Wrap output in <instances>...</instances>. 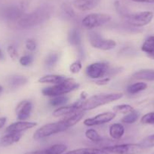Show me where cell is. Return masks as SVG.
<instances>
[{
	"label": "cell",
	"instance_id": "6da1fadb",
	"mask_svg": "<svg viewBox=\"0 0 154 154\" xmlns=\"http://www.w3.org/2000/svg\"><path fill=\"white\" fill-rule=\"evenodd\" d=\"M84 112L85 111L80 110L75 113L66 116L60 121L45 124L35 131V133L33 134V138L35 140H38L41 139L46 138L53 134L66 131L68 128H71L75 124L78 123L83 118L84 115H85Z\"/></svg>",
	"mask_w": 154,
	"mask_h": 154
},
{
	"label": "cell",
	"instance_id": "7a4b0ae2",
	"mask_svg": "<svg viewBox=\"0 0 154 154\" xmlns=\"http://www.w3.org/2000/svg\"><path fill=\"white\" fill-rule=\"evenodd\" d=\"M51 7L42 5L29 14H24L18 20L17 26L22 29L33 27L46 20L51 15Z\"/></svg>",
	"mask_w": 154,
	"mask_h": 154
},
{
	"label": "cell",
	"instance_id": "3957f363",
	"mask_svg": "<svg viewBox=\"0 0 154 154\" xmlns=\"http://www.w3.org/2000/svg\"><path fill=\"white\" fill-rule=\"evenodd\" d=\"M123 97L122 93H109V94H100L93 95L88 97L86 100H82L81 110L86 111L95 109L98 106H103L107 103H112L121 99Z\"/></svg>",
	"mask_w": 154,
	"mask_h": 154
},
{
	"label": "cell",
	"instance_id": "277c9868",
	"mask_svg": "<svg viewBox=\"0 0 154 154\" xmlns=\"http://www.w3.org/2000/svg\"><path fill=\"white\" fill-rule=\"evenodd\" d=\"M79 83L73 79L66 78L63 82L56 84L52 86L46 87L42 90L43 95L48 97H57V96L65 95L79 88Z\"/></svg>",
	"mask_w": 154,
	"mask_h": 154
},
{
	"label": "cell",
	"instance_id": "5b68a950",
	"mask_svg": "<svg viewBox=\"0 0 154 154\" xmlns=\"http://www.w3.org/2000/svg\"><path fill=\"white\" fill-rule=\"evenodd\" d=\"M108 153L112 154H140L144 151V147L140 143H122L103 147Z\"/></svg>",
	"mask_w": 154,
	"mask_h": 154
},
{
	"label": "cell",
	"instance_id": "8992f818",
	"mask_svg": "<svg viewBox=\"0 0 154 154\" xmlns=\"http://www.w3.org/2000/svg\"><path fill=\"white\" fill-rule=\"evenodd\" d=\"M111 20V16L103 13H91L85 16L82 20V26L87 29H94L103 26Z\"/></svg>",
	"mask_w": 154,
	"mask_h": 154
},
{
	"label": "cell",
	"instance_id": "52a82bcc",
	"mask_svg": "<svg viewBox=\"0 0 154 154\" xmlns=\"http://www.w3.org/2000/svg\"><path fill=\"white\" fill-rule=\"evenodd\" d=\"M127 22L130 25L136 27H141L149 24L153 18L152 11H138V12L127 14L125 15Z\"/></svg>",
	"mask_w": 154,
	"mask_h": 154
},
{
	"label": "cell",
	"instance_id": "ba28073f",
	"mask_svg": "<svg viewBox=\"0 0 154 154\" xmlns=\"http://www.w3.org/2000/svg\"><path fill=\"white\" fill-rule=\"evenodd\" d=\"M89 42L91 46L102 51H109L116 46V42L112 39L105 38L97 32H90L88 35Z\"/></svg>",
	"mask_w": 154,
	"mask_h": 154
},
{
	"label": "cell",
	"instance_id": "9c48e42d",
	"mask_svg": "<svg viewBox=\"0 0 154 154\" xmlns=\"http://www.w3.org/2000/svg\"><path fill=\"white\" fill-rule=\"evenodd\" d=\"M109 64L106 62H95L88 65L85 69L86 75L92 79H101L107 74Z\"/></svg>",
	"mask_w": 154,
	"mask_h": 154
},
{
	"label": "cell",
	"instance_id": "30bf717a",
	"mask_svg": "<svg viewBox=\"0 0 154 154\" xmlns=\"http://www.w3.org/2000/svg\"><path fill=\"white\" fill-rule=\"evenodd\" d=\"M116 113L114 112H105L98 114L94 117L88 118L84 121V125L86 126H94V125H100L106 124L110 122L116 117Z\"/></svg>",
	"mask_w": 154,
	"mask_h": 154
},
{
	"label": "cell",
	"instance_id": "8fae6325",
	"mask_svg": "<svg viewBox=\"0 0 154 154\" xmlns=\"http://www.w3.org/2000/svg\"><path fill=\"white\" fill-rule=\"evenodd\" d=\"M82 102V100H79L71 105L62 106H60V107H57L53 112V116H54V117H61V116H66L70 115V114L79 112V111L81 110Z\"/></svg>",
	"mask_w": 154,
	"mask_h": 154
},
{
	"label": "cell",
	"instance_id": "7c38bea8",
	"mask_svg": "<svg viewBox=\"0 0 154 154\" xmlns=\"http://www.w3.org/2000/svg\"><path fill=\"white\" fill-rule=\"evenodd\" d=\"M24 6H16V5H11V6L6 7L2 11L3 17L8 20H18L24 13Z\"/></svg>",
	"mask_w": 154,
	"mask_h": 154
},
{
	"label": "cell",
	"instance_id": "4fadbf2b",
	"mask_svg": "<svg viewBox=\"0 0 154 154\" xmlns=\"http://www.w3.org/2000/svg\"><path fill=\"white\" fill-rule=\"evenodd\" d=\"M32 104L29 100H23L20 102L16 107L17 118L20 121H25L30 116Z\"/></svg>",
	"mask_w": 154,
	"mask_h": 154
},
{
	"label": "cell",
	"instance_id": "5bb4252c",
	"mask_svg": "<svg viewBox=\"0 0 154 154\" xmlns=\"http://www.w3.org/2000/svg\"><path fill=\"white\" fill-rule=\"evenodd\" d=\"M36 125V122H28V121H18V122H14V123L8 125L5 129V131H6V133H22V131L30 129V128H34Z\"/></svg>",
	"mask_w": 154,
	"mask_h": 154
},
{
	"label": "cell",
	"instance_id": "9a60e30c",
	"mask_svg": "<svg viewBox=\"0 0 154 154\" xmlns=\"http://www.w3.org/2000/svg\"><path fill=\"white\" fill-rule=\"evenodd\" d=\"M67 149V146L65 144L57 143L45 148L43 149H38V150L30 151L25 154H63Z\"/></svg>",
	"mask_w": 154,
	"mask_h": 154
},
{
	"label": "cell",
	"instance_id": "2e32d148",
	"mask_svg": "<svg viewBox=\"0 0 154 154\" xmlns=\"http://www.w3.org/2000/svg\"><path fill=\"white\" fill-rule=\"evenodd\" d=\"M73 5L81 11H87L93 9L97 5L95 0H74Z\"/></svg>",
	"mask_w": 154,
	"mask_h": 154
},
{
	"label": "cell",
	"instance_id": "e0dca14e",
	"mask_svg": "<svg viewBox=\"0 0 154 154\" xmlns=\"http://www.w3.org/2000/svg\"><path fill=\"white\" fill-rule=\"evenodd\" d=\"M22 137V133H17V132H11V133H7L5 136L2 137L1 139V144L3 146H8L14 144V143H17L19 140L21 139Z\"/></svg>",
	"mask_w": 154,
	"mask_h": 154
},
{
	"label": "cell",
	"instance_id": "ac0fdd59",
	"mask_svg": "<svg viewBox=\"0 0 154 154\" xmlns=\"http://www.w3.org/2000/svg\"><path fill=\"white\" fill-rule=\"evenodd\" d=\"M66 78L64 75H56V74H48V75H43L38 79V82L40 83H48V84H56L60 83L63 82Z\"/></svg>",
	"mask_w": 154,
	"mask_h": 154
},
{
	"label": "cell",
	"instance_id": "d6986e66",
	"mask_svg": "<svg viewBox=\"0 0 154 154\" xmlns=\"http://www.w3.org/2000/svg\"><path fill=\"white\" fill-rule=\"evenodd\" d=\"M28 79L22 75H13L8 78L7 82L11 88H17L27 82Z\"/></svg>",
	"mask_w": 154,
	"mask_h": 154
},
{
	"label": "cell",
	"instance_id": "ffe728a7",
	"mask_svg": "<svg viewBox=\"0 0 154 154\" xmlns=\"http://www.w3.org/2000/svg\"><path fill=\"white\" fill-rule=\"evenodd\" d=\"M109 134L114 140H119L125 134V127L120 123H114L109 128Z\"/></svg>",
	"mask_w": 154,
	"mask_h": 154
},
{
	"label": "cell",
	"instance_id": "44dd1931",
	"mask_svg": "<svg viewBox=\"0 0 154 154\" xmlns=\"http://www.w3.org/2000/svg\"><path fill=\"white\" fill-rule=\"evenodd\" d=\"M132 77L135 79L154 81V69H141L133 73Z\"/></svg>",
	"mask_w": 154,
	"mask_h": 154
},
{
	"label": "cell",
	"instance_id": "7402d4cb",
	"mask_svg": "<svg viewBox=\"0 0 154 154\" xmlns=\"http://www.w3.org/2000/svg\"><path fill=\"white\" fill-rule=\"evenodd\" d=\"M65 154H108V152L98 148H80L69 151Z\"/></svg>",
	"mask_w": 154,
	"mask_h": 154
},
{
	"label": "cell",
	"instance_id": "603a6c76",
	"mask_svg": "<svg viewBox=\"0 0 154 154\" xmlns=\"http://www.w3.org/2000/svg\"><path fill=\"white\" fill-rule=\"evenodd\" d=\"M68 41L73 46L79 47L81 45V36L79 30L75 28L71 29L68 34Z\"/></svg>",
	"mask_w": 154,
	"mask_h": 154
},
{
	"label": "cell",
	"instance_id": "cb8c5ba5",
	"mask_svg": "<svg viewBox=\"0 0 154 154\" xmlns=\"http://www.w3.org/2000/svg\"><path fill=\"white\" fill-rule=\"evenodd\" d=\"M146 88H147V85L145 82H136V83L129 85L128 87V88H127V91H128V93H129L131 94H135L140 92V91H143Z\"/></svg>",
	"mask_w": 154,
	"mask_h": 154
},
{
	"label": "cell",
	"instance_id": "d4e9b609",
	"mask_svg": "<svg viewBox=\"0 0 154 154\" xmlns=\"http://www.w3.org/2000/svg\"><path fill=\"white\" fill-rule=\"evenodd\" d=\"M69 101V97L66 95H60L54 97L49 100V103L52 106L55 107H60V106H64L67 102Z\"/></svg>",
	"mask_w": 154,
	"mask_h": 154
},
{
	"label": "cell",
	"instance_id": "484cf974",
	"mask_svg": "<svg viewBox=\"0 0 154 154\" xmlns=\"http://www.w3.org/2000/svg\"><path fill=\"white\" fill-rule=\"evenodd\" d=\"M85 137L90 140L91 141L94 142V143H99L101 141L102 137H100V134L97 133V131H95L93 128H89V129L86 130L85 133Z\"/></svg>",
	"mask_w": 154,
	"mask_h": 154
},
{
	"label": "cell",
	"instance_id": "4316f807",
	"mask_svg": "<svg viewBox=\"0 0 154 154\" xmlns=\"http://www.w3.org/2000/svg\"><path fill=\"white\" fill-rule=\"evenodd\" d=\"M134 110V108L129 104H119L116 105L113 107V112L115 113L128 114Z\"/></svg>",
	"mask_w": 154,
	"mask_h": 154
},
{
	"label": "cell",
	"instance_id": "83f0119b",
	"mask_svg": "<svg viewBox=\"0 0 154 154\" xmlns=\"http://www.w3.org/2000/svg\"><path fill=\"white\" fill-rule=\"evenodd\" d=\"M139 118V112L134 110L129 113L126 114L122 119V122L125 124H132L135 122Z\"/></svg>",
	"mask_w": 154,
	"mask_h": 154
},
{
	"label": "cell",
	"instance_id": "f1b7e54d",
	"mask_svg": "<svg viewBox=\"0 0 154 154\" xmlns=\"http://www.w3.org/2000/svg\"><path fill=\"white\" fill-rule=\"evenodd\" d=\"M59 60V55L57 53H51L47 56L45 63L47 67L51 68L57 63Z\"/></svg>",
	"mask_w": 154,
	"mask_h": 154
},
{
	"label": "cell",
	"instance_id": "f546056e",
	"mask_svg": "<svg viewBox=\"0 0 154 154\" xmlns=\"http://www.w3.org/2000/svg\"><path fill=\"white\" fill-rule=\"evenodd\" d=\"M140 122L145 125H154V112H148V113L143 115L140 119Z\"/></svg>",
	"mask_w": 154,
	"mask_h": 154
},
{
	"label": "cell",
	"instance_id": "4dcf8cb0",
	"mask_svg": "<svg viewBox=\"0 0 154 154\" xmlns=\"http://www.w3.org/2000/svg\"><path fill=\"white\" fill-rule=\"evenodd\" d=\"M140 143L144 148L154 147V134L145 137Z\"/></svg>",
	"mask_w": 154,
	"mask_h": 154
},
{
	"label": "cell",
	"instance_id": "1f68e13d",
	"mask_svg": "<svg viewBox=\"0 0 154 154\" xmlns=\"http://www.w3.org/2000/svg\"><path fill=\"white\" fill-rule=\"evenodd\" d=\"M19 62L23 66H28L33 62V57L31 54H25L19 59Z\"/></svg>",
	"mask_w": 154,
	"mask_h": 154
},
{
	"label": "cell",
	"instance_id": "d6a6232c",
	"mask_svg": "<svg viewBox=\"0 0 154 154\" xmlns=\"http://www.w3.org/2000/svg\"><path fill=\"white\" fill-rule=\"evenodd\" d=\"M82 68V62H81V60H75V61H74L72 63H71L70 66H69V71H70L72 73L76 74L78 73V72H80Z\"/></svg>",
	"mask_w": 154,
	"mask_h": 154
},
{
	"label": "cell",
	"instance_id": "836d02e7",
	"mask_svg": "<svg viewBox=\"0 0 154 154\" xmlns=\"http://www.w3.org/2000/svg\"><path fill=\"white\" fill-rule=\"evenodd\" d=\"M62 8H63V11H64L69 17H74L75 16V11H74L72 7L70 5V4L67 3V2H65V3H63V5H62Z\"/></svg>",
	"mask_w": 154,
	"mask_h": 154
},
{
	"label": "cell",
	"instance_id": "e575fe53",
	"mask_svg": "<svg viewBox=\"0 0 154 154\" xmlns=\"http://www.w3.org/2000/svg\"><path fill=\"white\" fill-rule=\"evenodd\" d=\"M7 51H8V55L10 56V57H11L12 60H17L19 57V54L18 52H17V49H16L14 46H12V45H9V46L8 47Z\"/></svg>",
	"mask_w": 154,
	"mask_h": 154
},
{
	"label": "cell",
	"instance_id": "d590c367",
	"mask_svg": "<svg viewBox=\"0 0 154 154\" xmlns=\"http://www.w3.org/2000/svg\"><path fill=\"white\" fill-rule=\"evenodd\" d=\"M25 46L29 51H34L36 49V42L32 38H29L26 41Z\"/></svg>",
	"mask_w": 154,
	"mask_h": 154
},
{
	"label": "cell",
	"instance_id": "8d00e7d4",
	"mask_svg": "<svg viewBox=\"0 0 154 154\" xmlns=\"http://www.w3.org/2000/svg\"><path fill=\"white\" fill-rule=\"evenodd\" d=\"M110 81V77H104V78H101V79H95L94 83L97 85H106Z\"/></svg>",
	"mask_w": 154,
	"mask_h": 154
},
{
	"label": "cell",
	"instance_id": "74e56055",
	"mask_svg": "<svg viewBox=\"0 0 154 154\" xmlns=\"http://www.w3.org/2000/svg\"><path fill=\"white\" fill-rule=\"evenodd\" d=\"M132 2H138V3H154V0H131Z\"/></svg>",
	"mask_w": 154,
	"mask_h": 154
},
{
	"label": "cell",
	"instance_id": "f35d334b",
	"mask_svg": "<svg viewBox=\"0 0 154 154\" xmlns=\"http://www.w3.org/2000/svg\"><path fill=\"white\" fill-rule=\"evenodd\" d=\"M7 119L5 117H1L0 118V130L2 129L4 127V125L6 123Z\"/></svg>",
	"mask_w": 154,
	"mask_h": 154
},
{
	"label": "cell",
	"instance_id": "ab89813d",
	"mask_svg": "<svg viewBox=\"0 0 154 154\" xmlns=\"http://www.w3.org/2000/svg\"><path fill=\"white\" fill-rule=\"evenodd\" d=\"M3 59H4V54H3V52H2L1 48H0V60H3Z\"/></svg>",
	"mask_w": 154,
	"mask_h": 154
},
{
	"label": "cell",
	"instance_id": "60d3db41",
	"mask_svg": "<svg viewBox=\"0 0 154 154\" xmlns=\"http://www.w3.org/2000/svg\"><path fill=\"white\" fill-rule=\"evenodd\" d=\"M2 91H3V88H2V86L1 85H0V94H2Z\"/></svg>",
	"mask_w": 154,
	"mask_h": 154
},
{
	"label": "cell",
	"instance_id": "b9f144b4",
	"mask_svg": "<svg viewBox=\"0 0 154 154\" xmlns=\"http://www.w3.org/2000/svg\"><path fill=\"white\" fill-rule=\"evenodd\" d=\"M149 58H151V59H152V60H154V54L153 55H152V56H149Z\"/></svg>",
	"mask_w": 154,
	"mask_h": 154
}]
</instances>
